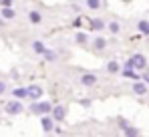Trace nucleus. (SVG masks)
I'll list each match as a JSON object with an SVG mask.
<instances>
[{"mask_svg":"<svg viewBox=\"0 0 149 137\" xmlns=\"http://www.w3.org/2000/svg\"><path fill=\"white\" fill-rule=\"evenodd\" d=\"M133 93H137V95H145V93H147V85H145V83H135Z\"/></svg>","mask_w":149,"mask_h":137,"instance_id":"nucleus-8","label":"nucleus"},{"mask_svg":"<svg viewBox=\"0 0 149 137\" xmlns=\"http://www.w3.org/2000/svg\"><path fill=\"white\" fill-rule=\"evenodd\" d=\"M109 30H111V32H115V34H117V32H119V30H121V26H119V22H111V24H109Z\"/></svg>","mask_w":149,"mask_h":137,"instance_id":"nucleus-19","label":"nucleus"},{"mask_svg":"<svg viewBox=\"0 0 149 137\" xmlns=\"http://www.w3.org/2000/svg\"><path fill=\"white\" fill-rule=\"evenodd\" d=\"M28 18H30V22H40V12H36V10H32L30 14H28Z\"/></svg>","mask_w":149,"mask_h":137,"instance_id":"nucleus-15","label":"nucleus"},{"mask_svg":"<svg viewBox=\"0 0 149 137\" xmlns=\"http://www.w3.org/2000/svg\"><path fill=\"white\" fill-rule=\"evenodd\" d=\"M12 95L16 97V99H22V97H28V89H22V87H18V89H14Z\"/></svg>","mask_w":149,"mask_h":137,"instance_id":"nucleus-10","label":"nucleus"},{"mask_svg":"<svg viewBox=\"0 0 149 137\" xmlns=\"http://www.w3.org/2000/svg\"><path fill=\"white\" fill-rule=\"evenodd\" d=\"M81 83H83L85 87H93V85L97 83V77H95V75H83V77H81Z\"/></svg>","mask_w":149,"mask_h":137,"instance_id":"nucleus-5","label":"nucleus"},{"mask_svg":"<svg viewBox=\"0 0 149 137\" xmlns=\"http://www.w3.org/2000/svg\"><path fill=\"white\" fill-rule=\"evenodd\" d=\"M127 63H129L133 68H145V67H147V61H145V57H143V55H133Z\"/></svg>","mask_w":149,"mask_h":137,"instance_id":"nucleus-2","label":"nucleus"},{"mask_svg":"<svg viewBox=\"0 0 149 137\" xmlns=\"http://www.w3.org/2000/svg\"><path fill=\"white\" fill-rule=\"evenodd\" d=\"M10 4H12V0H4L2 2V6H10Z\"/></svg>","mask_w":149,"mask_h":137,"instance_id":"nucleus-24","label":"nucleus"},{"mask_svg":"<svg viewBox=\"0 0 149 137\" xmlns=\"http://www.w3.org/2000/svg\"><path fill=\"white\" fill-rule=\"evenodd\" d=\"M105 46H107V41L101 38V36H97V38H95V48H97V50H103Z\"/></svg>","mask_w":149,"mask_h":137,"instance_id":"nucleus-12","label":"nucleus"},{"mask_svg":"<svg viewBox=\"0 0 149 137\" xmlns=\"http://www.w3.org/2000/svg\"><path fill=\"white\" fill-rule=\"evenodd\" d=\"M77 43H79V45H85V43H87V34H85V32H79V34H77Z\"/></svg>","mask_w":149,"mask_h":137,"instance_id":"nucleus-18","label":"nucleus"},{"mask_svg":"<svg viewBox=\"0 0 149 137\" xmlns=\"http://www.w3.org/2000/svg\"><path fill=\"white\" fill-rule=\"evenodd\" d=\"M30 111L34 115H47V113L52 111V107H50V103H32Z\"/></svg>","mask_w":149,"mask_h":137,"instance_id":"nucleus-1","label":"nucleus"},{"mask_svg":"<svg viewBox=\"0 0 149 137\" xmlns=\"http://www.w3.org/2000/svg\"><path fill=\"white\" fill-rule=\"evenodd\" d=\"M14 14H16V12H14L10 6H4V8H2V18H14Z\"/></svg>","mask_w":149,"mask_h":137,"instance_id":"nucleus-11","label":"nucleus"},{"mask_svg":"<svg viewBox=\"0 0 149 137\" xmlns=\"http://www.w3.org/2000/svg\"><path fill=\"white\" fill-rule=\"evenodd\" d=\"M40 95H42V89H40V87H36V85L28 87V97H30L32 101H34V99H38Z\"/></svg>","mask_w":149,"mask_h":137,"instance_id":"nucleus-6","label":"nucleus"},{"mask_svg":"<svg viewBox=\"0 0 149 137\" xmlns=\"http://www.w3.org/2000/svg\"><path fill=\"white\" fill-rule=\"evenodd\" d=\"M2 2H4V0H0V4H2Z\"/></svg>","mask_w":149,"mask_h":137,"instance_id":"nucleus-26","label":"nucleus"},{"mask_svg":"<svg viewBox=\"0 0 149 137\" xmlns=\"http://www.w3.org/2000/svg\"><path fill=\"white\" fill-rule=\"evenodd\" d=\"M143 79H145V83H149V73H145V75H143Z\"/></svg>","mask_w":149,"mask_h":137,"instance_id":"nucleus-25","label":"nucleus"},{"mask_svg":"<svg viewBox=\"0 0 149 137\" xmlns=\"http://www.w3.org/2000/svg\"><path fill=\"white\" fill-rule=\"evenodd\" d=\"M4 93H6V83L0 81V95H4Z\"/></svg>","mask_w":149,"mask_h":137,"instance_id":"nucleus-23","label":"nucleus"},{"mask_svg":"<svg viewBox=\"0 0 149 137\" xmlns=\"http://www.w3.org/2000/svg\"><path fill=\"white\" fill-rule=\"evenodd\" d=\"M123 77H127V79H137V75L133 73V67H131L129 63H127L125 68H123Z\"/></svg>","mask_w":149,"mask_h":137,"instance_id":"nucleus-9","label":"nucleus"},{"mask_svg":"<svg viewBox=\"0 0 149 137\" xmlns=\"http://www.w3.org/2000/svg\"><path fill=\"white\" fill-rule=\"evenodd\" d=\"M32 50H34V52H45V45H42L40 41H34V43H32Z\"/></svg>","mask_w":149,"mask_h":137,"instance_id":"nucleus-14","label":"nucleus"},{"mask_svg":"<svg viewBox=\"0 0 149 137\" xmlns=\"http://www.w3.org/2000/svg\"><path fill=\"white\" fill-rule=\"evenodd\" d=\"M42 55H45V59H47V61H54V59H56V55H54L52 50H45Z\"/></svg>","mask_w":149,"mask_h":137,"instance_id":"nucleus-20","label":"nucleus"},{"mask_svg":"<svg viewBox=\"0 0 149 137\" xmlns=\"http://www.w3.org/2000/svg\"><path fill=\"white\" fill-rule=\"evenodd\" d=\"M139 30H141L143 34H149V22L147 20H141V22H139Z\"/></svg>","mask_w":149,"mask_h":137,"instance_id":"nucleus-17","label":"nucleus"},{"mask_svg":"<svg viewBox=\"0 0 149 137\" xmlns=\"http://www.w3.org/2000/svg\"><path fill=\"white\" fill-rule=\"evenodd\" d=\"M91 26H93V30H103V28H105V22H103L101 18H97V20L91 22Z\"/></svg>","mask_w":149,"mask_h":137,"instance_id":"nucleus-13","label":"nucleus"},{"mask_svg":"<svg viewBox=\"0 0 149 137\" xmlns=\"http://www.w3.org/2000/svg\"><path fill=\"white\" fill-rule=\"evenodd\" d=\"M52 117H54L56 121H63V119L67 117V109H65V107H61V105H58V107H54V109H52Z\"/></svg>","mask_w":149,"mask_h":137,"instance_id":"nucleus-4","label":"nucleus"},{"mask_svg":"<svg viewBox=\"0 0 149 137\" xmlns=\"http://www.w3.org/2000/svg\"><path fill=\"white\" fill-rule=\"evenodd\" d=\"M40 125H42V131H47V133H50V131H52V127H54L50 117H42V123H40Z\"/></svg>","mask_w":149,"mask_h":137,"instance_id":"nucleus-7","label":"nucleus"},{"mask_svg":"<svg viewBox=\"0 0 149 137\" xmlns=\"http://www.w3.org/2000/svg\"><path fill=\"white\" fill-rule=\"evenodd\" d=\"M109 71H111V73H117V71H119V65H117V63H115V61H111V63H109Z\"/></svg>","mask_w":149,"mask_h":137,"instance_id":"nucleus-21","label":"nucleus"},{"mask_svg":"<svg viewBox=\"0 0 149 137\" xmlns=\"http://www.w3.org/2000/svg\"><path fill=\"white\" fill-rule=\"evenodd\" d=\"M87 6H89L91 10H99V6H101V0H87Z\"/></svg>","mask_w":149,"mask_h":137,"instance_id":"nucleus-16","label":"nucleus"},{"mask_svg":"<svg viewBox=\"0 0 149 137\" xmlns=\"http://www.w3.org/2000/svg\"><path fill=\"white\" fill-rule=\"evenodd\" d=\"M125 127V131L129 133V135H137V129H133V127H127V125H123Z\"/></svg>","mask_w":149,"mask_h":137,"instance_id":"nucleus-22","label":"nucleus"},{"mask_svg":"<svg viewBox=\"0 0 149 137\" xmlns=\"http://www.w3.org/2000/svg\"><path fill=\"white\" fill-rule=\"evenodd\" d=\"M22 109H24V107H22L20 101H10V103L6 105V113H8V115H18Z\"/></svg>","mask_w":149,"mask_h":137,"instance_id":"nucleus-3","label":"nucleus"}]
</instances>
